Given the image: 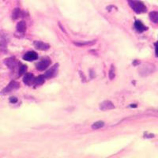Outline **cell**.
Returning a JSON list of instances; mask_svg holds the SVG:
<instances>
[{
	"instance_id": "7c38bea8",
	"label": "cell",
	"mask_w": 158,
	"mask_h": 158,
	"mask_svg": "<svg viewBox=\"0 0 158 158\" xmlns=\"http://www.w3.org/2000/svg\"><path fill=\"white\" fill-rule=\"evenodd\" d=\"M26 30V23L24 21H21L17 25V31L20 33L25 32Z\"/></svg>"
},
{
	"instance_id": "2e32d148",
	"label": "cell",
	"mask_w": 158,
	"mask_h": 158,
	"mask_svg": "<svg viewBox=\"0 0 158 158\" xmlns=\"http://www.w3.org/2000/svg\"><path fill=\"white\" fill-rule=\"evenodd\" d=\"M104 126V123L103 121H98V122L94 123L93 125H92V128L94 130H98L102 128Z\"/></svg>"
},
{
	"instance_id": "6da1fadb",
	"label": "cell",
	"mask_w": 158,
	"mask_h": 158,
	"mask_svg": "<svg viewBox=\"0 0 158 158\" xmlns=\"http://www.w3.org/2000/svg\"><path fill=\"white\" fill-rule=\"evenodd\" d=\"M129 6L132 8L134 11L137 14H142V13H146L147 11V8L145 6V4L141 1L138 0H128Z\"/></svg>"
},
{
	"instance_id": "7402d4cb",
	"label": "cell",
	"mask_w": 158,
	"mask_h": 158,
	"mask_svg": "<svg viewBox=\"0 0 158 158\" xmlns=\"http://www.w3.org/2000/svg\"><path fill=\"white\" fill-rule=\"evenodd\" d=\"M131 108H137V104H131Z\"/></svg>"
},
{
	"instance_id": "52a82bcc",
	"label": "cell",
	"mask_w": 158,
	"mask_h": 158,
	"mask_svg": "<svg viewBox=\"0 0 158 158\" xmlns=\"http://www.w3.org/2000/svg\"><path fill=\"white\" fill-rule=\"evenodd\" d=\"M38 59V55L36 52H26L23 56V59L25 60V61H34V60H36Z\"/></svg>"
},
{
	"instance_id": "ba28073f",
	"label": "cell",
	"mask_w": 158,
	"mask_h": 158,
	"mask_svg": "<svg viewBox=\"0 0 158 158\" xmlns=\"http://www.w3.org/2000/svg\"><path fill=\"white\" fill-rule=\"evenodd\" d=\"M100 108L101 111H108V110H111L115 108L113 103L110 101H103L101 104H100Z\"/></svg>"
},
{
	"instance_id": "9c48e42d",
	"label": "cell",
	"mask_w": 158,
	"mask_h": 158,
	"mask_svg": "<svg viewBox=\"0 0 158 158\" xmlns=\"http://www.w3.org/2000/svg\"><path fill=\"white\" fill-rule=\"evenodd\" d=\"M33 44L36 49L40 51H47L50 48V45L48 44L44 43L42 41H34Z\"/></svg>"
},
{
	"instance_id": "5b68a950",
	"label": "cell",
	"mask_w": 158,
	"mask_h": 158,
	"mask_svg": "<svg viewBox=\"0 0 158 158\" xmlns=\"http://www.w3.org/2000/svg\"><path fill=\"white\" fill-rule=\"evenodd\" d=\"M58 67H59V65L56 64V65H54L53 67H51V68L49 69V70H48L46 73H45V74H44L45 78L51 79V78H52L53 77H55L58 72Z\"/></svg>"
},
{
	"instance_id": "ac0fdd59",
	"label": "cell",
	"mask_w": 158,
	"mask_h": 158,
	"mask_svg": "<svg viewBox=\"0 0 158 158\" xmlns=\"http://www.w3.org/2000/svg\"><path fill=\"white\" fill-rule=\"evenodd\" d=\"M115 77V69L114 66H111V69L109 70V78L111 80L114 79V77Z\"/></svg>"
},
{
	"instance_id": "e0dca14e",
	"label": "cell",
	"mask_w": 158,
	"mask_h": 158,
	"mask_svg": "<svg viewBox=\"0 0 158 158\" xmlns=\"http://www.w3.org/2000/svg\"><path fill=\"white\" fill-rule=\"evenodd\" d=\"M20 15H21V10H20L19 8H15V9L13 10L12 18L14 20H16L19 18Z\"/></svg>"
},
{
	"instance_id": "44dd1931",
	"label": "cell",
	"mask_w": 158,
	"mask_h": 158,
	"mask_svg": "<svg viewBox=\"0 0 158 158\" xmlns=\"http://www.w3.org/2000/svg\"><path fill=\"white\" fill-rule=\"evenodd\" d=\"M155 53H156V56L158 57V42L155 44Z\"/></svg>"
},
{
	"instance_id": "8992f818",
	"label": "cell",
	"mask_w": 158,
	"mask_h": 158,
	"mask_svg": "<svg viewBox=\"0 0 158 158\" xmlns=\"http://www.w3.org/2000/svg\"><path fill=\"white\" fill-rule=\"evenodd\" d=\"M4 63L6 65V67L11 70H15V68H16L17 67V64H18V62H17V60L15 59V58L14 57H10L5 59V62H4Z\"/></svg>"
},
{
	"instance_id": "4fadbf2b",
	"label": "cell",
	"mask_w": 158,
	"mask_h": 158,
	"mask_svg": "<svg viewBox=\"0 0 158 158\" xmlns=\"http://www.w3.org/2000/svg\"><path fill=\"white\" fill-rule=\"evenodd\" d=\"M96 44V40H90V41L85 42H74V44L77 47H83V46H92Z\"/></svg>"
},
{
	"instance_id": "9a60e30c",
	"label": "cell",
	"mask_w": 158,
	"mask_h": 158,
	"mask_svg": "<svg viewBox=\"0 0 158 158\" xmlns=\"http://www.w3.org/2000/svg\"><path fill=\"white\" fill-rule=\"evenodd\" d=\"M149 18L154 23H158V12L153 11L149 13Z\"/></svg>"
},
{
	"instance_id": "ffe728a7",
	"label": "cell",
	"mask_w": 158,
	"mask_h": 158,
	"mask_svg": "<svg viewBox=\"0 0 158 158\" xmlns=\"http://www.w3.org/2000/svg\"><path fill=\"white\" fill-rule=\"evenodd\" d=\"M10 102L12 103V104H15V103L18 102V98L15 97H12L10 98Z\"/></svg>"
},
{
	"instance_id": "30bf717a",
	"label": "cell",
	"mask_w": 158,
	"mask_h": 158,
	"mask_svg": "<svg viewBox=\"0 0 158 158\" xmlns=\"http://www.w3.org/2000/svg\"><path fill=\"white\" fill-rule=\"evenodd\" d=\"M35 80V77L33 76V74H31V73H27L25 74V77L23 78V81L25 85H30L33 84Z\"/></svg>"
},
{
	"instance_id": "8fae6325",
	"label": "cell",
	"mask_w": 158,
	"mask_h": 158,
	"mask_svg": "<svg viewBox=\"0 0 158 158\" xmlns=\"http://www.w3.org/2000/svg\"><path fill=\"white\" fill-rule=\"evenodd\" d=\"M135 27L136 29V30L139 32H142L147 29V27H146L140 21H136L135 22Z\"/></svg>"
},
{
	"instance_id": "7a4b0ae2",
	"label": "cell",
	"mask_w": 158,
	"mask_h": 158,
	"mask_svg": "<svg viewBox=\"0 0 158 158\" xmlns=\"http://www.w3.org/2000/svg\"><path fill=\"white\" fill-rule=\"evenodd\" d=\"M51 64V59L48 57H44L41 59V61L36 63V69L40 71H43L46 70Z\"/></svg>"
},
{
	"instance_id": "d6986e66",
	"label": "cell",
	"mask_w": 158,
	"mask_h": 158,
	"mask_svg": "<svg viewBox=\"0 0 158 158\" xmlns=\"http://www.w3.org/2000/svg\"><path fill=\"white\" fill-rule=\"evenodd\" d=\"M26 70H27V67L25 65H21V67H19V76H22L25 74Z\"/></svg>"
},
{
	"instance_id": "5bb4252c",
	"label": "cell",
	"mask_w": 158,
	"mask_h": 158,
	"mask_svg": "<svg viewBox=\"0 0 158 158\" xmlns=\"http://www.w3.org/2000/svg\"><path fill=\"white\" fill-rule=\"evenodd\" d=\"M44 76H42V75H40L38 76L37 77H36L34 80V82H33V84L35 85H43L44 83Z\"/></svg>"
},
{
	"instance_id": "277c9868",
	"label": "cell",
	"mask_w": 158,
	"mask_h": 158,
	"mask_svg": "<svg viewBox=\"0 0 158 158\" xmlns=\"http://www.w3.org/2000/svg\"><path fill=\"white\" fill-rule=\"evenodd\" d=\"M19 88V83L18 81H12L9 83L7 86L3 90H2V94H9V93H11L13 90L17 89Z\"/></svg>"
},
{
	"instance_id": "3957f363",
	"label": "cell",
	"mask_w": 158,
	"mask_h": 158,
	"mask_svg": "<svg viewBox=\"0 0 158 158\" xmlns=\"http://www.w3.org/2000/svg\"><path fill=\"white\" fill-rule=\"evenodd\" d=\"M8 43L7 35L5 32H0V52H4L6 50Z\"/></svg>"
}]
</instances>
